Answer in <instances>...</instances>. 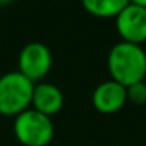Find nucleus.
<instances>
[{"mask_svg":"<svg viewBox=\"0 0 146 146\" xmlns=\"http://www.w3.org/2000/svg\"><path fill=\"white\" fill-rule=\"evenodd\" d=\"M107 68L111 80L129 86L146 77V52L141 46L130 42H116L107 57Z\"/></svg>","mask_w":146,"mask_h":146,"instance_id":"f257e3e1","label":"nucleus"},{"mask_svg":"<svg viewBox=\"0 0 146 146\" xmlns=\"http://www.w3.org/2000/svg\"><path fill=\"white\" fill-rule=\"evenodd\" d=\"M35 83L19 72L11 71L0 77V115L17 116L32 107Z\"/></svg>","mask_w":146,"mask_h":146,"instance_id":"f03ea898","label":"nucleus"},{"mask_svg":"<svg viewBox=\"0 0 146 146\" xmlns=\"http://www.w3.org/2000/svg\"><path fill=\"white\" fill-rule=\"evenodd\" d=\"M13 130L22 146H47L54 138L52 118L33 108H27L14 116Z\"/></svg>","mask_w":146,"mask_h":146,"instance_id":"7ed1b4c3","label":"nucleus"},{"mask_svg":"<svg viewBox=\"0 0 146 146\" xmlns=\"http://www.w3.org/2000/svg\"><path fill=\"white\" fill-rule=\"evenodd\" d=\"M17 68L22 76L33 83L44 79L52 68V52L44 42H29L22 47L17 58Z\"/></svg>","mask_w":146,"mask_h":146,"instance_id":"20e7f679","label":"nucleus"},{"mask_svg":"<svg viewBox=\"0 0 146 146\" xmlns=\"http://www.w3.org/2000/svg\"><path fill=\"white\" fill-rule=\"evenodd\" d=\"M115 24L124 42L141 46L146 41V8L129 3L115 17Z\"/></svg>","mask_w":146,"mask_h":146,"instance_id":"39448f33","label":"nucleus"},{"mask_svg":"<svg viewBox=\"0 0 146 146\" xmlns=\"http://www.w3.org/2000/svg\"><path fill=\"white\" fill-rule=\"evenodd\" d=\"M127 93L126 86L115 80H105L96 86L93 93V105L101 113H116L126 105Z\"/></svg>","mask_w":146,"mask_h":146,"instance_id":"423d86ee","label":"nucleus"},{"mask_svg":"<svg viewBox=\"0 0 146 146\" xmlns=\"http://www.w3.org/2000/svg\"><path fill=\"white\" fill-rule=\"evenodd\" d=\"M63 93L57 85L49 82H41L35 85L32 96V107L33 110L46 115V116H54L63 108Z\"/></svg>","mask_w":146,"mask_h":146,"instance_id":"0eeeda50","label":"nucleus"},{"mask_svg":"<svg viewBox=\"0 0 146 146\" xmlns=\"http://www.w3.org/2000/svg\"><path fill=\"white\" fill-rule=\"evenodd\" d=\"M82 7L96 17H116L129 5V0H80Z\"/></svg>","mask_w":146,"mask_h":146,"instance_id":"6e6552de","label":"nucleus"},{"mask_svg":"<svg viewBox=\"0 0 146 146\" xmlns=\"http://www.w3.org/2000/svg\"><path fill=\"white\" fill-rule=\"evenodd\" d=\"M126 93H127V101H130L132 104L135 105L146 104V82L145 80L126 86Z\"/></svg>","mask_w":146,"mask_h":146,"instance_id":"1a4fd4ad","label":"nucleus"},{"mask_svg":"<svg viewBox=\"0 0 146 146\" xmlns=\"http://www.w3.org/2000/svg\"><path fill=\"white\" fill-rule=\"evenodd\" d=\"M130 5H137V7L146 8V0H129Z\"/></svg>","mask_w":146,"mask_h":146,"instance_id":"9d476101","label":"nucleus"},{"mask_svg":"<svg viewBox=\"0 0 146 146\" xmlns=\"http://www.w3.org/2000/svg\"><path fill=\"white\" fill-rule=\"evenodd\" d=\"M10 2H13V0H0V7H2V5H7V3H10Z\"/></svg>","mask_w":146,"mask_h":146,"instance_id":"9b49d317","label":"nucleus"}]
</instances>
